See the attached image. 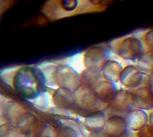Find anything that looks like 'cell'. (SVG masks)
Here are the masks:
<instances>
[{"mask_svg":"<svg viewBox=\"0 0 153 137\" xmlns=\"http://www.w3.org/2000/svg\"><path fill=\"white\" fill-rule=\"evenodd\" d=\"M25 112V109L20 103L15 101H9L4 106L1 115L4 117L6 122L15 126L17 121Z\"/></svg>","mask_w":153,"mask_h":137,"instance_id":"cell-15","label":"cell"},{"mask_svg":"<svg viewBox=\"0 0 153 137\" xmlns=\"http://www.w3.org/2000/svg\"><path fill=\"white\" fill-rule=\"evenodd\" d=\"M133 105L136 109L143 110H151L153 107L152 89L146 87H137L131 92Z\"/></svg>","mask_w":153,"mask_h":137,"instance_id":"cell-10","label":"cell"},{"mask_svg":"<svg viewBox=\"0 0 153 137\" xmlns=\"http://www.w3.org/2000/svg\"><path fill=\"white\" fill-rule=\"evenodd\" d=\"M74 108L84 112L99 110L103 103L96 97L92 89L84 84H80L74 91Z\"/></svg>","mask_w":153,"mask_h":137,"instance_id":"cell-2","label":"cell"},{"mask_svg":"<svg viewBox=\"0 0 153 137\" xmlns=\"http://www.w3.org/2000/svg\"><path fill=\"white\" fill-rule=\"evenodd\" d=\"M91 89L96 97L103 103H108L117 91L115 83H112L104 78L99 80L91 87Z\"/></svg>","mask_w":153,"mask_h":137,"instance_id":"cell-12","label":"cell"},{"mask_svg":"<svg viewBox=\"0 0 153 137\" xmlns=\"http://www.w3.org/2000/svg\"><path fill=\"white\" fill-rule=\"evenodd\" d=\"M19 134L20 132L14 125L8 122L0 125V137H18Z\"/></svg>","mask_w":153,"mask_h":137,"instance_id":"cell-19","label":"cell"},{"mask_svg":"<svg viewBox=\"0 0 153 137\" xmlns=\"http://www.w3.org/2000/svg\"><path fill=\"white\" fill-rule=\"evenodd\" d=\"M139 62V70L144 74H152V53L146 52V53H142L141 56L137 58Z\"/></svg>","mask_w":153,"mask_h":137,"instance_id":"cell-18","label":"cell"},{"mask_svg":"<svg viewBox=\"0 0 153 137\" xmlns=\"http://www.w3.org/2000/svg\"><path fill=\"white\" fill-rule=\"evenodd\" d=\"M108 50L103 47H94L87 51L84 56V66L87 70L100 72L108 60Z\"/></svg>","mask_w":153,"mask_h":137,"instance_id":"cell-4","label":"cell"},{"mask_svg":"<svg viewBox=\"0 0 153 137\" xmlns=\"http://www.w3.org/2000/svg\"><path fill=\"white\" fill-rule=\"evenodd\" d=\"M52 103L55 107L57 108L72 109L73 108H74V92L58 87L55 90L52 95Z\"/></svg>","mask_w":153,"mask_h":137,"instance_id":"cell-14","label":"cell"},{"mask_svg":"<svg viewBox=\"0 0 153 137\" xmlns=\"http://www.w3.org/2000/svg\"><path fill=\"white\" fill-rule=\"evenodd\" d=\"M143 79V74L136 66H127L122 69L118 81L128 89H135L139 87Z\"/></svg>","mask_w":153,"mask_h":137,"instance_id":"cell-11","label":"cell"},{"mask_svg":"<svg viewBox=\"0 0 153 137\" xmlns=\"http://www.w3.org/2000/svg\"><path fill=\"white\" fill-rule=\"evenodd\" d=\"M55 85L70 91H74L80 85V75L69 66H59L53 69Z\"/></svg>","mask_w":153,"mask_h":137,"instance_id":"cell-3","label":"cell"},{"mask_svg":"<svg viewBox=\"0 0 153 137\" xmlns=\"http://www.w3.org/2000/svg\"><path fill=\"white\" fill-rule=\"evenodd\" d=\"M15 127L21 134L29 137H37L39 129V121L31 112L26 111L15 124Z\"/></svg>","mask_w":153,"mask_h":137,"instance_id":"cell-8","label":"cell"},{"mask_svg":"<svg viewBox=\"0 0 153 137\" xmlns=\"http://www.w3.org/2000/svg\"><path fill=\"white\" fill-rule=\"evenodd\" d=\"M62 5L66 10H73L77 5V0H62Z\"/></svg>","mask_w":153,"mask_h":137,"instance_id":"cell-21","label":"cell"},{"mask_svg":"<svg viewBox=\"0 0 153 137\" xmlns=\"http://www.w3.org/2000/svg\"><path fill=\"white\" fill-rule=\"evenodd\" d=\"M136 137H153V127L152 125L147 124L139 131L136 132Z\"/></svg>","mask_w":153,"mask_h":137,"instance_id":"cell-20","label":"cell"},{"mask_svg":"<svg viewBox=\"0 0 153 137\" xmlns=\"http://www.w3.org/2000/svg\"><path fill=\"white\" fill-rule=\"evenodd\" d=\"M106 118L107 115L101 109L89 112V114L85 116L82 120V127L88 132L102 131Z\"/></svg>","mask_w":153,"mask_h":137,"instance_id":"cell-13","label":"cell"},{"mask_svg":"<svg viewBox=\"0 0 153 137\" xmlns=\"http://www.w3.org/2000/svg\"><path fill=\"white\" fill-rule=\"evenodd\" d=\"M125 120L128 131L137 132L149 123V115L145 110L132 109L125 114Z\"/></svg>","mask_w":153,"mask_h":137,"instance_id":"cell-7","label":"cell"},{"mask_svg":"<svg viewBox=\"0 0 153 137\" xmlns=\"http://www.w3.org/2000/svg\"><path fill=\"white\" fill-rule=\"evenodd\" d=\"M42 79L41 72L22 67L15 73L13 78V88L22 97L31 101L41 92L39 83Z\"/></svg>","mask_w":153,"mask_h":137,"instance_id":"cell-1","label":"cell"},{"mask_svg":"<svg viewBox=\"0 0 153 137\" xmlns=\"http://www.w3.org/2000/svg\"><path fill=\"white\" fill-rule=\"evenodd\" d=\"M38 137H53V136H46V135H41V136H39Z\"/></svg>","mask_w":153,"mask_h":137,"instance_id":"cell-24","label":"cell"},{"mask_svg":"<svg viewBox=\"0 0 153 137\" xmlns=\"http://www.w3.org/2000/svg\"><path fill=\"white\" fill-rule=\"evenodd\" d=\"M54 137H81V132L76 127L70 125L69 122L65 120V124L56 130Z\"/></svg>","mask_w":153,"mask_h":137,"instance_id":"cell-17","label":"cell"},{"mask_svg":"<svg viewBox=\"0 0 153 137\" xmlns=\"http://www.w3.org/2000/svg\"><path fill=\"white\" fill-rule=\"evenodd\" d=\"M86 137H108L102 131L100 132H89Z\"/></svg>","mask_w":153,"mask_h":137,"instance_id":"cell-22","label":"cell"},{"mask_svg":"<svg viewBox=\"0 0 153 137\" xmlns=\"http://www.w3.org/2000/svg\"><path fill=\"white\" fill-rule=\"evenodd\" d=\"M108 103L109 109L113 113H116V115L126 114L134 107L132 93L125 90L117 91L114 97Z\"/></svg>","mask_w":153,"mask_h":137,"instance_id":"cell-5","label":"cell"},{"mask_svg":"<svg viewBox=\"0 0 153 137\" xmlns=\"http://www.w3.org/2000/svg\"><path fill=\"white\" fill-rule=\"evenodd\" d=\"M143 52V46L136 38H128L123 40L119 47L118 54L125 59L135 60Z\"/></svg>","mask_w":153,"mask_h":137,"instance_id":"cell-9","label":"cell"},{"mask_svg":"<svg viewBox=\"0 0 153 137\" xmlns=\"http://www.w3.org/2000/svg\"><path fill=\"white\" fill-rule=\"evenodd\" d=\"M125 118L119 115L107 117L102 132L108 137H124L127 134Z\"/></svg>","mask_w":153,"mask_h":137,"instance_id":"cell-6","label":"cell"},{"mask_svg":"<svg viewBox=\"0 0 153 137\" xmlns=\"http://www.w3.org/2000/svg\"><path fill=\"white\" fill-rule=\"evenodd\" d=\"M122 69L123 68L118 62L114 60H107L100 69V74L104 79L116 83L117 82H118Z\"/></svg>","mask_w":153,"mask_h":137,"instance_id":"cell-16","label":"cell"},{"mask_svg":"<svg viewBox=\"0 0 153 137\" xmlns=\"http://www.w3.org/2000/svg\"><path fill=\"white\" fill-rule=\"evenodd\" d=\"M18 137H29V136H25V135H23V134H19V136H18Z\"/></svg>","mask_w":153,"mask_h":137,"instance_id":"cell-23","label":"cell"}]
</instances>
